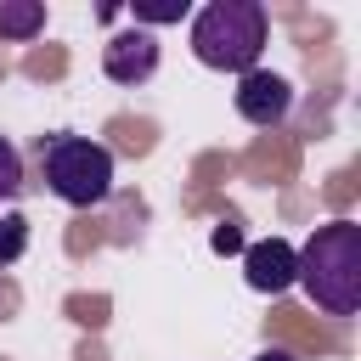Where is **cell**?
I'll list each match as a JSON object with an SVG mask.
<instances>
[{
    "instance_id": "cell-1",
    "label": "cell",
    "mask_w": 361,
    "mask_h": 361,
    "mask_svg": "<svg viewBox=\"0 0 361 361\" xmlns=\"http://www.w3.org/2000/svg\"><path fill=\"white\" fill-rule=\"evenodd\" d=\"M293 282L322 305L327 316H355L361 310V226L355 220H327L310 231L305 248H293Z\"/></svg>"
},
{
    "instance_id": "cell-2",
    "label": "cell",
    "mask_w": 361,
    "mask_h": 361,
    "mask_svg": "<svg viewBox=\"0 0 361 361\" xmlns=\"http://www.w3.org/2000/svg\"><path fill=\"white\" fill-rule=\"evenodd\" d=\"M265 6L259 0H209L192 17V56L214 73H248L265 51Z\"/></svg>"
},
{
    "instance_id": "cell-3",
    "label": "cell",
    "mask_w": 361,
    "mask_h": 361,
    "mask_svg": "<svg viewBox=\"0 0 361 361\" xmlns=\"http://www.w3.org/2000/svg\"><path fill=\"white\" fill-rule=\"evenodd\" d=\"M39 175L68 209H96L113 192V152L90 135H39Z\"/></svg>"
},
{
    "instance_id": "cell-4",
    "label": "cell",
    "mask_w": 361,
    "mask_h": 361,
    "mask_svg": "<svg viewBox=\"0 0 361 361\" xmlns=\"http://www.w3.org/2000/svg\"><path fill=\"white\" fill-rule=\"evenodd\" d=\"M231 102H237V113H243L254 130H271V124L288 118V107H293V85H288L282 73H271V68H248V73H237Z\"/></svg>"
},
{
    "instance_id": "cell-5",
    "label": "cell",
    "mask_w": 361,
    "mask_h": 361,
    "mask_svg": "<svg viewBox=\"0 0 361 361\" xmlns=\"http://www.w3.org/2000/svg\"><path fill=\"white\" fill-rule=\"evenodd\" d=\"M102 73L113 85H147L158 73V39L147 28H124L102 45Z\"/></svg>"
},
{
    "instance_id": "cell-6",
    "label": "cell",
    "mask_w": 361,
    "mask_h": 361,
    "mask_svg": "<svg viewBox=\"0 0 361 361\" xmlns=\"http://www.w3.org/2000/svg\"><path fill=\"white\" fill-rule=\"evenodd\" d=\"M293 243L288 237H259V243H248L243 248V282L254 288V293H288L293 288Z\"/></svg>"
},
{
    "instance_id": "cell-7",
    "label": "cell",
    "mask_w": 361,
    "mask_h": 361,
    "mask_svg": "<svg viewBox=\"0 0 361 361\" xmlns=\"http://www.w3.org/2000/svg\"><path fill=\"white\" fill-rule=\"evenodd\" d=\"M45 34V6L39 0H0V39H34Z\"/></svg>"
},
{
    "instance_id": "cell-8",
    "label": "cell",
    "mask_w": 361,
    "mask_h": 361,
    "mask_svg": "<svg viewBox=\"0 0 361 361\" xmlns=\"http://www.w3.org/2000/svg\"><path fill=\"white\" fill-rule=\"evenodd\" d=\"M23 248H28V220H23L17 209H6V214H0V271L17 265Z\"/></svg>"
},
{
    "instance_id": "cell-9",
    "label": "cell",
    "mask_w": 361,
    "mask_h": 361,
    "mask_svg": "<svg viewBox=\"0 0 361 361\" xmlns=\"http://www.w3.org/2000/svg\"><path fill=\"white\" fill-rule=\"evenodd\" d=\"M130 17H135V28H147V23H180L186 17V0H135Z\"/></svg>"
},
{
    "instance_id": "cell-10",
    "label": "cell",
    "mask_w": 361,
    "mask_h": 361,
    "mask_svg": "<svg viewBox=\"0 0 361 361\" xmlns=\"http://www.w3.org/2000/svg\"><path fill=\"white\" fill-rule=\"evenodd\" d=\"M17 186H23V158H17V147L0 135V203L17 197Z\"/></svg>"
},
{
    "instance_id": "cell-11",
    "label": "cell",
    "mask_w": 361,
    "mask_h": 361,
    "mask_svg": "<svg viewBox=\"0 0 361 361\" xmlns=\"http://www.w3.org/2000/svg\"><path fill=\"white\" fill-rule=\"evenodd\" d=\"M209 248H214V254H243L248 243H243V231H237V220H220V226L209 231Z\"/></svg>"
},
{
    "instance_id": "cell-12",
    "label": "cell",
    "mask_w": 361,
    "mask_h": 361,
    "mask_svg": "<svg viewBox=\"0 0 361 361\" xmlns=\"http://www.w3.org/2000/svg\"><path fill=\"white\" fill-rule=\"evenodd\" d=\"M254 361H293V355H288V350H259Z\"/></svg>"
}]
</instances>
